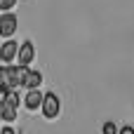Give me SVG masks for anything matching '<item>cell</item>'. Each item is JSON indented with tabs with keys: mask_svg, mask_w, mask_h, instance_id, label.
<instances>
[{
	"mask_svg": "<svg viewBox=\"0 0 134 134\" xmlns=\"http://www.w3.org/2000/svg\"><path fill=\"white\" fill-rule=\"evenodd\" d=\"M42 101H45V94H42L40 90H28V94H26V99H24V106H26L28 111H35L38 106H42Z\"/></svg>",
	"mask_w": 134,
	"mask_h": 134,
	"instance_id": "obj_5",
	"label": "cell"
},
{
	"mask_svg": "<svg viewBox=\"0 0 134 134\" xmlns=\"http://www.w3.org/2000/svg\"><path fill=\"white\" fill-rule=\"evenodd\" d=\"M26 73H28L26 66H2L0 68V85H2V90H12V87L21 85Z\"/></svg>",
	"mask_w": 134,
	"mask_h": 134,
	"instance_id": "obj_1",
	"label": "cell"
},
{
	"mask_svg": "<svg viewBox=\"0 0 134 134\" xmlns=\"http://www.w3.org/2000/svg\"><path fill=\"white\" fill-rule=\"evenodd\" d=\"M42 115L45 118H49V120H54L57 115H59V111H61V104H59V97L54 94V92H47L45 94V101H42Z\"/></svg>",
	"mask_w": 134,
	"mask_h": 134,
	"instance_id": "obj_2",
	"label": "cell"
},
{
	"mask_svg": "<svg viewBox=\"0 0 134 134\" xmlns=\"http://www.w3.org/2000/svg\"><path fill=\"white\" fill-rule=\"evenodd\" d=\"M101 134H120V130H118V125H115L113 120H108V122H104Z\"/></svg>",
	"mask_w": 134,
	"mask_h": 134,
	"instance_id": "obj_9",
	"label": "cell"
},
{
	"mask_svg": "<svg viewBox=\"0 0 134 134\" xmlns=\"http://www.w3.org/2000/svg\"><path fill=\"white\" fill-rule=\"evenodd\" d=\"M40 82H42V75H40V71H28L21 85H24V87H28V90H38V87H40Z\"/></svg>",
	"mask_w": 134,
	"mask_h": 134,
	"instance_id": "obj_7",
	"label": "cell"
},
{
	"mask_svg": "<svg viewBox=\"0 0 134 134\" xmlns=\"http://www.w3.org/2000/svg\"><path fill=\"white\" fill-rule=\"evenodd\" d=\"M16 54H19V42H14V40H5L2 47H0V59H2L5 64H9Z\"/></svg>",
	"mask_w": 134,
	"mask_h": 134,
	"instance_id": "obj_4",
	"label": "cell"
},
{
	"mask_svg": "<svg viewBox=\"0 0 134 134\" xmlns=\"http://www.w3.org/2000/svg\"><path fill=\"white\" fill-rule=\"evenodd\" d=\"M16 24H19V19H16L14 14L5 12V14L0 16V35H2V38H9V35L16 31Z\"/></svg>",
	"mask_w": 134,
	"mask_h": 134,
	"instance_id": "obj_3",
	"label": "cell"
},
{
	"mask_svg": "<svg viewBox=\"0 0 134 134\" xmlns=\"http://www.w3.org/2000/svg\"><path fill=\"white\" fill-rule=\"evenodd\" d=\"M33 57H35L33 42H31V40H26V42L19 47V66H28V64L33 61Z\"/></svg>",
	"mask_w": 134,
	"mask_h": 134,
	"instance_id": "obj_6",
	"label": "cell"
},
{
	"mask_svg": "<svg viewBox=\"0 0 134 134\" xmlns=\"http://www.w3.org/2000/svg\"><path fill=\"white\" fill-rule=\"evenodd\" d=\"M14 2H16V0H0V9H2V12H7L9 7H14Z\"/></svg>",
	"mask_w": 134,
	"mask_h": 134,
	"instance_id": "obj_10",
	"label": "cell"
},
{
	"mask_svg": "<svg viewBox=\"0 0 134 134\" xmlns=\"http://www.w3.org/2000/svg\"><path fill=\"white\" fill-rule=\"evenodd\" d=\"M0 134H14V130H12V127H2V132Z\"/></svg>",
	"mask_w": 134,
	"mask_h": 134,
	"instance_id": "obj_12",
	"label": "cell"
},
{
	"mask_svg": "<svg viewBox=\"0 0 134 134\" xmlns=\"http://www.w3.org/2000/svg\"><path fill=\"white\" fill-rule=\"evenodd\" d=\"M0 115H2V120H5V122H12V120H16V108H14V106H7V104H2V108H0Z\"/></svg>",
	"mask_w": 134,
	"mask_h": 134,
	"instance_id": "obj_8",
	"label": "cell"
},
{
	"mask_svg": "<svg viewBox=\"0 0 134 134\" xmlns=\"http://www.w3.org/2000/svg\"><path fill=\"white\" fill-rule=\"evenodd\" d=\"M120 134H134V127L127 125V127H122V130H120Z\"/></svg>",
	"mask_w": 134,
	"mask_h": 134,
	"instance_id": "obj_11",
	"label": "cell"
}]
</instances>
